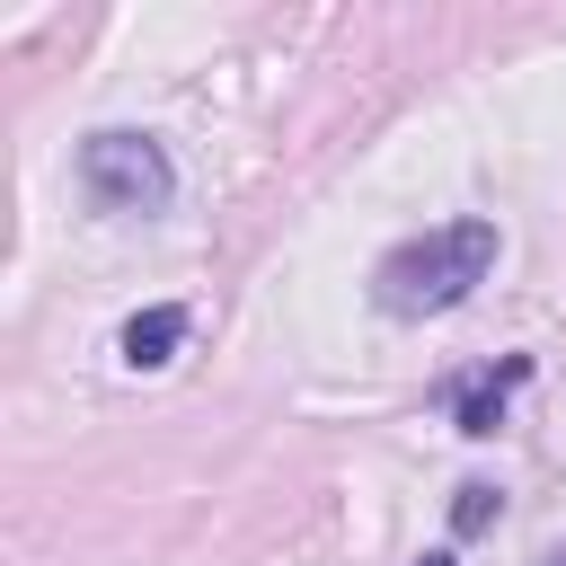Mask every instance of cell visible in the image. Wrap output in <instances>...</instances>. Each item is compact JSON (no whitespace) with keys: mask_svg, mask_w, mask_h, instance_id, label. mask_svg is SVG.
I'll list each match as a JSON object with an SVG mask.
<instances>
[{"mask_svg":"<svg viewBox=\"0 0 566 566\" xmlns=\"http://www.w3.org/2000/svg\"><path fill=\"white\" fill-rule=\"evenodd\" d=\"M486 274H495V221H442V230H424V239H407V248L380 256L371 301H380L389 318H442V310H460Z\"/></svg>","mask_w":566,"mask_h":566,"instance_id":"6da1fadb","label":"cell"},{"mask_svg":"<svg viewBox=\"0 0 566 566\" xmlns=\"http://www.w3.org/2000/svg\"><path fill=\"white\" fill-rule=\"evenodd\" d=\"M80 186L97 212H159L177 195V168L150 133H88L80 142Z\"/></svg>","mask_w":566,"mask_h":566,"instance_id":"7a4b0ae2","label":"cell"},{"mask_svg":"<svg viewBox=\"0 0 566 566\" xmlns=\"http://www.w3.org/2000/svg\"><path fill=\"white\" fill-rule=\"evenodd\" d=\"M177 336H186V310H142V318H124L115 354H124L133 371H159V363L177 354Z\"/></svg>","mask_w":566,"mask_h":566,"instance_id":"3957f363","label":"cell"},{"mask_svg":"<svg viewBox=\"0 0 566 566\" xmlns=\"http://www.w3.org/2000/svg\"><path fill=\"white\" fill-rule=\"evenodd\" d=\"M513 380H522V363H504L495 380H469V389H460V433H495V424H504V389H513Z\"/></svg>","mask_w":566,"mask_h":566,"instance_id":"277c9868","label":"cell"},{"mask_svg":"<svg viewBox=\"0 0 566 566\" xmlns=\"http://www.w3.org/2000/svg\"><path fill=\"white\" fill-rule=\"evenodd\" d=\"M486 513H495V486H460L451 522H460V531H486Z\"/></svg>","mask_w":566,"mask_h":566,"instance_id":"5b68a950","label":"cell"},{"mask_svg":"<svg viewBox=\"0 0 566 566\" xmlns=\"http://www.w3.org/2000/svg\"><path fill=\"white\" fill-rule=\"evenodd\" d=\"M416 566H451V557H442V548H433V557H416Z\"/></svg>","mask_w":566,"mask_h":566,"instance_id":"8992f818","label":"cell"}]
</instances>
